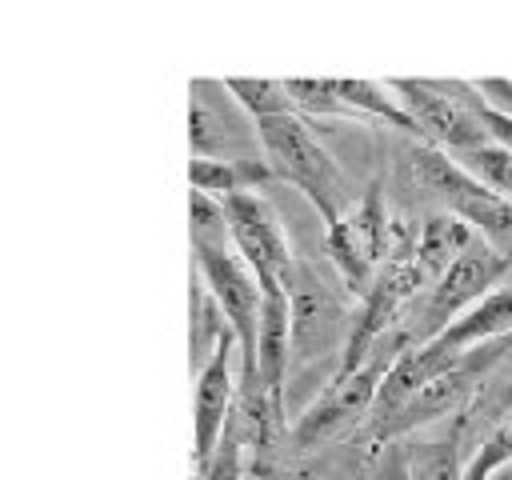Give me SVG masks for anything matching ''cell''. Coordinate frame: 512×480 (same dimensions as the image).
Returning a JSON list of instances; mask_svg holds the SVG:
<instances>
[{"mask_svg": "<svg viewBox=\"0 0 512 480\" xmlns=\"http://www.w3.org/2000/svg\"><path fill=\"white\" fill-rule=\"evenodd\" d=\"M396 176L408 192H420L440 212L468 220L472 232L512 264V200L484 188L472 172L452 160V152L432 144H408L396 160Z\"/></svg>", "mask_w": 512, "mask_h": 480, "instance_id": "obj_1", "label": "cell"}, {"mask_svg": "<svg viewBox=\"0 0 512 480\" xmlns=\"http://www.w3.org/2000/svg\"><path fill=\"white\" fill-rule=\"evenodd\" d=\"M256 132H260V148H264L272 176L292 184L296 192H304L308 204L324 216V224H336L356 204L344 168L296 112L264 116V120H256Z\"/></svg>", "mask_w": 512, "mask_h": 480, "instance_id": "obj_2", "label": "cell"}, {"mask_svg": "<svg viewBox=\"0 0 512 480\" xmlns=\"http://www.w3.org/2000/svg\"><path fill=\"white\" fill-rule=\"evenodd\" d=\"M408 348V336L404 332H392L384 336L372 356L352 368V372H332L328 388L300 412V420L292 424L288 440H292V452H312L344 432H352L360 420H372V408H376V396H380V384L392 368V360Z\"/></svg>", "mask_w": 512, "mask_h": 480, "instance_id": "obj_3", "label": "cell"}, {"mask_svg": "<svg viewBox=\"0 0 512 480\" xmlns=\"http://www.w3.org/2000/svg\"><path fill=\"white\" fill-rule=\"evenodd\" d=\"M392 96L404 104V112L416 120L420 144L444 148V152H468L488 144V128L476 112V84L464 80H388Z\"/></svg>", "mask_w": 512, "mask_h": 480, "instance_id": "obj_4", "label": "cell"}, {"mask_svg": "<svg viewBox=\"0 0 512 480\" xmlns=\"http://www.w3.org/2000/svg\"><path fill=\"white\" fill-rule=\"evenodd\" d=\"M504 276L512 280V264H508L496 248H488L484 240H476V244L436 280V288L412 308V316H408V324H404L408 344H428V340H436V336H440L448 324H456L472 304H480L488 292H496Z\"/></svg>", "mask_w": 512, "mask_h": 480, "instance_id": "obj_5", "label": "cell"}, {"mask_svg": "<svg viewBox=\"0 0 512 480\" xmlns=\"http://www.w3.org/2000/svg\"><path fill=\"white\" fill-rule=\"evenodd\" d=\"M284 288L292 300V376H296L308 364L336 352L340 340L348 344L356 316H348V304L340 300V292L328 288V280L300 256L284 272Z\"/></svg>", "mask_w": 512, "mask_h": 480, "instance_id": "obj_6", "label": "cell"}, {"mask_svg": "<svg viewBox=\"0 0 512 480\" xmlns=\"http://www.w3.org/2000/svg\"><path fill=\"white\" fill-rule=\"evenodd\" d=\"M188 148L196 160H264L256 120L224 80L208 76L188 84Z\"/></svg>", "mask_w": 512, "mask_h": 480, "instance_id": "obj_7", "label": "cell"}, {"mask_svg": "<svg viewBox=\"0 0 512 480\" xmlns=\"http://www.w3.org/2000/svg\"><path fill=\"white\" fill-rule=\"evenodd\" d=\"M388 252H392V216L384 208L380 188H368L336 224H328V256L344 288L364 300L376 276L384 272Z\"/></svg>", "mask_w": 512, "mask_h": 480, "instance_id": "obj_8", "label": "cell"}, {"mask_svg": "<svg viewBox=\"0 0 512 480\" xmlns=\"http://www.w3.org/2000/svg\"><path fill=\"white\" fill-rule=\"evenodd\" d=\"M236 360H240V344L228 332L216 344V352L204 360V368L196 372V396H192V460H196V468H204L228 436L236 396H240V384L232 376Z\"/></svg>", "mask_w": 512, "mask_h": 480, "instance_id": "obj_9", "label": "cell"}, {"mask_svg": "<svg viewBox=\"0 0 512 480\" xmlns=\"http://www.w3.org/2000/svg\"><path fill=\"white\" fill-rule=\"evenodd\" d=\"M224 212H228L232 248L256 272V280H264V276L284 280V272L292 268L296 256L288 252V236H284L276 208L260 192H240V196L224 200Z\"/></svg>", "mask_w": 512, "mask_h": 480, "instance_id": "obj_10", "label": "cell"}, {"mask_svg": "<svg viewBox=\"0 0 512 480\" xmlns=\"http://www.w3.org/2000/svg\"><path fill=\"white\" fill-rule=\"evenodd\" d=\"M512 336V280L500 284L496 292H488L480 304H472L456 324H448L436 340H428L424 348L436 352L440 360H464L468 352L484 348V344H496Z\"/></svg>", "mask_w": 512, "mask_h": 480, "instance_id": "obj_11", "label": "cell"}, {"mask_svg": "<svg viewBox=\"0 0 512 480\" xmlns=\"http://www.w3.org/2000/svg\"><path fill=\"white\" fill-rule=\"evenodd\" d=\"M480 236L472 232L468 220L452 216V212H440L432 208L424 220H420V240H416V252H412V268L420 272V280L428 284V292L436 288V280L476 244Z\"/></svg>", "mask_w": 512, "mask_h": 480, "instance_id": "obj_12", "label": "cell"}, {"mask_svg": "<svg viewBox=\"0 0 512 480\" xmlns=\"http://www.w3.org/2000/svg\"><path fill=\"white\" fill-rule=\"evenodd\" d=\"M464 420L436 428L432 436H416L404 444L408 480H464Z\"/></svg>", "mask_w": 512, "mask_h": 480, "instance_id": "obj_13", "label": "cell"}, {"mask_svg": "<svg viewBox=\"0 0 512 480\" xmlns=\"http://www.w3.org/2000/svg\"><path fill=\"white\" fill-rule=\"evenodd\" d=\"M264 180H272L268 160H196L188 164L192 192H204L212 200H228L240 192H256Z\"/></svg>", "mask_w": 512, "mask_h": 480, "instance_id": "obj_14", "label": "cell"}, {"mask_svg": "<svg viewBox=\"0 0 512 480\" xmlns=\"http://www.w3.org/2000/svg\"><path fill=\"white\" fill-rule=\"evenodd\" d=\"M336 92H340V104H344L348 116H372V120H384V124H392V128L416 132V120L404 112V104L392 96L388 84L336 76ZM416 136H420V132H416Z\"/></svg>", "mask_w": 512, "mask_h": 480, "instance_id": "obj_15", "label": "cell"}, {"mask_svg": "<svg viewBox=\"0 0 512 480\" xmlns=\"http://www.w3.org/2000/svg\"><path fill=\"white\" fill-rule=\"evenodd\" d=\"M452 160H456L464 172H472L484 188H492V192H500L504 200H512V152H508L504 144L488 140V144H480V148L452 152Z\"/></svg>", "mask_w": 512, "mask_h": 480, "instance_id": "obj_16", "label": "cell"}, {"mask_svg": "<svg viewBox=\"0 0 512 480\" xmlns=\"http://www.w3.org/2000/svg\"><path fill=\"white\" fill-rule=\"evenodd\" d=\"M224 84H228V92L240 100V108H244L252 120L296 112V108H292V96H288V84H284V80H252V76H228Z\"/></svg>", "mask_w": 512, "mask_h": 480, "instance_id": "obj_17", "label": "cell"}, {"mask_svg": "<svg viewBox=\"0 0 512 480\" xmlns=\"http://www.w3.org/2000/svg\"><path fill=\"white\" fill-rule=\"evenodd\" d=\"M288 84V96H292V108L304 112V116H320V120H340L348 116L344 104H340V92H336V76H292L284 80Z\"/></svg>", "mask_w": 512, "mask_h": 480, "instance_id": "obj_18", "label": "cell"}, {"mask_svg": "<svg viewBox=\"0 0 512 480\" xmlns=\"http://www.w3.org/2000/svg\"><path fill=\"white\" fill-rule=\"evenodd\" d=\"M244 456H248V444L236 432H228L216 456L204 468H196V480H244Z\"/></svg>", "mask_w": 512, "mask_h": 480, "instance_id": "obj_19", "label": "cell"}, {"mask_svg": "<svg viewBox=\"0 0 512 480\" xmlns=\"http://www.w3.org/2000/svg\"><path fill=\"white\" fill-rule=\"evenodd\" d=\"M476 92H480V100H484L492 112L512 116V80H504V76H484V80H476Z\"/></svg>", "mask_w": 512, "mask_h": 480, "instance_id": "obj_20", "label": "cell"}, {"mask_svg": "<svg viewBox=\"0 0 512 480\" xmlns=\"http://www.w3.org/2000/svg\"><path fill=\"white\" fill-rule=\"evenodd\" d=\"M476 112H480V120H484V128H488V136L512 152V116H500V112H492L484 100H476Z\"/></svg>", "mask_w": 512, "mask_h": 480, "instance_id": "obj_21", "label": "cell"}, {"mask_svg": "<svg viewBox=\"0 0 512 480\" xmlns=\"http://www.w3.org/2000/svg\"><path fill=\"white\" fill-rule=\"evenodd\" d=\"M376 480H408V468H404V448L388 444V456L380 460V468H376Z\"/></svg>", "mask_w": 512, "mask_h": 480, "instance_id": "obj_22", "label": "cell"}, {"mask_svg": "<svg viewBox=\"0 0 512 480\" xmlns=\"http://www.w3.org/2000/svg\"><path fill=\"white\" fill-rule=\"evenodd\" d=\"M488 480H512V464H504V468H500V472H492Z\"/></svg>", "mask_w": 512, "mask_h": 480, "instance_id": "obj_23", "label": "cell"}]
</instances>
